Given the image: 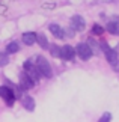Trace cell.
Wrapping results in <instances>:
<instances>
[{"label": "cell", "mask_w": 119, "mask_h": 122, "mask_svg": "<svg viewBox=\"0 0 119 122\" xmlns=\"http://www.w3.org/2000/svg\"><path fill=\"white\" fill-rule=\"evenodd\" d=\"M110 119H112V115L110 113H104L101 118H99L98 122H110Z\"/></svg>", "instance_id": "obj_18"}, {"label": "cell", "mask_w": 119, "mask_h": 122, "mask_svg": "<svg viewBox=\"0 0 119 122\" xmlns=\"http://www.w3.org/2000/svg\"><path fill=\"white\" fill-rule=\"evenodd\" d=\"M50 32L56 36V38H59V39L65 38V30L62 29L60 26H57V24H50Z\"/></svg>", "instance_id": "obj_10"}, {"label": "cell", "mask_w": 119, "mask_h": 122, "mask_svg": "<svg viewBox=\"0 0 119 122\" xmlns=\"http://www.w3.org/2000/svg\"><path fill=\"white\" fill-rule=\"evenodd\" d=\"M50 51H51V54H53L54 57H60V47H57V45H51Z\"/></svg>", "instance_id": "obj_16"}, {"label": "cell", "mask_w": 119, "mask_h": 122, "mask_svg": "<svg viewBox=\"0 0 119 122\" xmlns=\"http://www.w3.org/2000/svg\"><path fill=\"white\" fill-rule=\"evenodd\" d=\"M0 97L5 100V102H6L8 106H12L14 101H15V93H14V91L9 86H2L0 87Z\"/></svg>", "instance_id": "obj_3"}, {"label": "cell", "mask_w": 119, "mask_h": 122, "mask_svg": "<svg viewBox=\"0 0 119 122\" xmlns=\"http://www.w3.org/2000/svg\"><path fill=\"white\" fill-rule=\"evenodd\" d=\"M71 27H72L74 30H77V32L84 30V27H86L84 18H83V17H80V15H74L72 18H71Z\"/></svg>", "instance_id": "obj_6"}, {"label": "cell", "mask_w": 119, "mask_h": 122, "mask_svg": "<svg viewBox=\"0 0 119 122\" xmlns=\"http://www.w3.org/2000/svg\"><path fill=\"white\" fill-rule=\"evenodd\" d=\"M18 50H20V47H18L17 42H11V44H8V47H6V53H8V54L17 53Z\"/></svg>", "instance_id": "obj_14"}, {"label": "cell", "mask_w": 119, "mask_h": 122, "mask_svg": "<svg viewBox=\"0 0 119 122\" xmlns=\"http://www.w3.org/2000/svg\"><path fill=\"white\" fill-rule=\"evenodd\" d=\"M33 84H35V83H33V81L30 80V78L27 77L24 72H23V74H21V77H20V86H21V89H24V91H27V89L33 87Z\"/></svg>", "instance_id": "obj_9"}, {"label": "cell", "mask_w": 119, "mask_h": 122, "mask_svg": "<svg viewBox=\"0 0 119 122\" xmlns=\"http://www.w3.org/2000/svg\"><path fill=\"white\" fill-rule=\"evenodd\" d=\"M74 56H75L74 47H71V45H63V47H60V57H62V59H65V60H72Z\"/></svg>", "instance_id": "obj_7"}, {"label": "cell", "mask_w": 119, "mask_h": 122, "mask_svg": "<svg viewBox=\"0 0 119 122\" xmlns=\"http://www.w3.org/2000/svg\"><path fill=\"white\" fill-rule=\"evenodd\" d=\"M101 48H103L104 54H106V59L109 60V63H110V65L116 63L118 60H119V59H118L116 51H115V50H112V48H110V47H109L107 44H104V42H103V44H101Z\"/></svg>", "instance_id": "obj_5"}, {"label": "cell", "mask_w": 119, "mask_h": 122, "mask_svg": "<svg viewBox=\"0 0 119 122\" xmlns=\"http://www.w3.org/2000/svg\"><path fill=\"white\" fill-rule=\"evenodd\" d=\"M36 42L42 47V48H50V45H48V39H47V38H45V35H42V33H36Z\"/></svg>", "instance_id": "obj_12"}, {"label": "cell", "mask_w": 119, "mask_h": 122, "mask_svg": "<svg viewBox=\"0 0 119 122\" xmlns=\"http://www.w3.org/2000/svg\"><path fill=\"white\" fill-rule=\"evenodd\" d=\"M23 42H24L26 45H33L36 42V33H33V32L23 33Z\"/></svg>", "instance_id": "obj_11"}, {"label": "cell", "mask_w": 119, "mask_h": 122, "mask_svg": "<svg viewBox=\"0 0 119 122\" xmlns=\"http://www.w3.org/2000/svg\"><path fill=\"white\" fill-rule=\"evenodd\" d=\"M35 66H36V69H38V72H39V76L45 77V78H50L51 76H53L48 60H47L45 57H42V56L36 57V65H35Z\"/></svg>", "instance_id": "obj_1"}, {"label": "cell", "mask_w": 119, "mask_h": 122, "mask_svg": "<svg viewBox=\"0 0 119 122\" xmlns=\"http://www.w3.org/2000/svg\"><path fill=\"white\" fill-rule=\"evenodd\" d=\"M92 33H93V35H103V33H104V29H103L101 26L95 24V26L92 27Z\"/></svg>", "instance_id": "obj_17"}, {"label": "cell", "mask_w": 119, "mask_h": 122, "mask_svg": "<svg viewBox=\"0 0 119 122\" xmlns=\"http://www.w3.org/2000/svg\"><path fill=\"white\" fill-rule=\"evenodd\" d=\"M24 74L30 78L33 83H36L38 80H39V77H41L39 72H38V69H36V66L32 63V60H27V62L24 63Z\"/></svg>", "instance_id": "obj_2"}, {"label": "cell", "mask_w": 119, "mask_h": 122, "mask_svg": "<svg viewBox=\"0 0 119 122\" xmlns=\"http://www.w3.org/2000/svg\"><path fill=\"white\" fill-rule=\"evenodd\" d=\"M21 102H23V107H24L26 110H29V112H33V110H35V100H33L32 97L24 95V97L21 98Z\"/></svg>", "instance_id": "obj_8"}, {"label": "cell", "mask_w": 119, "mask_h": 122, "mask_svg": "<svg viewBox=\"0 0 119 122\" xmlns=\"http://www.w3.org/2000/svg\"><path fill=\"white\" fill-rule=\"evenodd\" d=\"M9 59H8V54L6 53H0V68L5 66V65H8Z\"/></svg>", "instance_id": "obj_15"}, {"label": "cell", "mask_w": 119, "mask_h": 122, "mask_svg": "<svg viewBox=\"0 0 119 122\" xmlns=\"http://www.w3.org/2000/svg\"><path fill=\"white\" fill-rule=\"evenodd\" d=\"M107 30L110 32L112 35H119V23H115V21L109 23V24H107Z\"/></svg>", "instance_id": "obj_13"}, {"label": "cell", "mask_w": 119, "mask_h": 122, "mask_svg": "<svg viewBox=\"0 0 119 122\" xmlns=\"http://www.w3.org/2000/svg\"><path fill=\"white\" fill-rule=\"evenodd\" d=\"M75 53L78 54V57L82 60H89L90 56H92V48L88 44H78L75 47Z\"/></svg>", "instance_id": "obj_4"}]
</instances>
